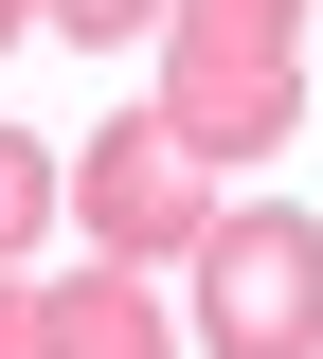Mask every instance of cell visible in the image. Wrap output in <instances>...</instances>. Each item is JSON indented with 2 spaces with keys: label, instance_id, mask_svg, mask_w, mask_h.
Wrapping results in <instances>:
<instances>
[{
  "label": "cell",
  "instance_id": "obj_2",
  "mask_svg": "<svg viewBox=\"0 0 323 359\" xmlns=\"http://www.w3.org/2000/svg\"><path fill=\"white\" fill-rule=\"evenodd\" d=\"M216 216H233L216 162H198L162 108H126V126L72 144V233H90L108 269H198V233H216Z\"/></svg>",
  "mask_w": 323,
  "mask_h": 359
},
{
  "label": "cell",
  "instance_id": "obj_1",
  "mask_svg": "<svg viewBox=\"0 0 323 359\" xmlns=\"http://www.w3.org/2000/svg\"><path fill=\"white\" fill-rule=\"evenodd\" d=\"M144 108H162L198 162H270V144H305V36H287V18H233V0H180Z\"/></svg>",
  "mask_w": 323,
  "mask_h": 359
},
{
  "label": "cell",
  "instance_id": "obj_9",
  "mask_svg": "<svg viewBox=\"0 0 323 359\" xmlns=\"http://www.w3.org/2000/svg\"><path fill=\"white\" fill-rule=\"evenodd\" d=\"M18 36H36V0H0V54H18Z\"/></svg>",
  "mask_w": 323,
  "mask_h": 359
},
{
  "label": "cell",
  "instance_id": "obj_3",
  "mask_svg": "<svg viewBox=\"0 0 323 359\" xmlns=\"http://www.w3.org/2000/svg\"><path fill=\"white\" fill-rule=\"evenodd\" d=\"M198 359H323V216L233 198L198 233Z\"/></svg>",
  "mask_w": 323,
  "mask_h": 359
},
{
  "label": "cell",
  "instance_id": "obj_4",
  "mask_svg": "<svg viewBox=\"0 0 323 359\" xmlns=\"http://www.w3.org/2000/svg\"><path fill=\"white\" fill-rule=\"evenodd\" d=\"M54 306V359H180V306H162V269H72V287H36Z\"/></svg>",
  "mask_w": 323,
  "mask_h": 359
},
{
  "label": "cell",
  "instance_id": "obj_7",
  "mask_svg": "<svg viewBox=\"0 0 323 359\" xmlns=\"http://www.w3.org/2000/svg\"><path fill=\"white\" fill-rule=\"evenodd\" d=\"M0 359H54V306H36V269H0Z\"/></svg>",
  "mask_w": 323,
  "mask_h": 359
},
{
  "label": "cell",
  "instance_id": "obj_8",
  "mask_svg": "<svg viewBox=\"0 0 323 359\" xmlns=\"http://www.w3.org/2000/svg\"><path fill=\"white\" fill-rule=\"evenodd\" d=\"M233 18H287V36H305V0H233Z\"/></svg>",
  "mask_w": 323,
  "mask_h": 359
},
{
  "label": "cell",
  "instance_id": "obj_6",
  "mask_svg": "<svg viewBox=\"0 0 323 359\" xmlns=\"http://www.w3.org/2000/svg\"><path fill=\"white\" fill-rule=\"evenodd\" d=\"M36 18H54V36H90V54H108V36H162L180 0H36Z\"/></svg>",
  "mask_w": 323,
  "mask_h": 359
},
{
  "label": "cell",
  "instance_id": "obj_5",
  "mask_svg": "<svg viewBox=\"0 0 323 359\" xmlns=\"http://www.w3.org/2000/svg\"><path fill=\"white\" fill-rule=\"evenodd\" d=\"M72 216V162H54L36 126H0V269H36V233Z\"/></svg>",
  "mask_w": 323,
  "mask_h": 359
}]
</instances>
